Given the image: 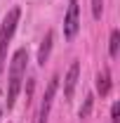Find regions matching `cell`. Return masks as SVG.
<instances>
[{
  "label": "cell",
  "instance_id": "obj_1",
  "mask_svg": "<svg viewBox=\"0 0 120 123\" xmlns=\"http://www.w3.org/2000/svg\"><path fill=\"white\" fill-rule=\"evenodd\" d=\"M26 64H28V52L21 47L12 55V64H10V80H7V109L14 107L16 95L21 90V83L26 76Z\"/></svg>",
  "mask_w": 120,
  "mask_h": 123
},
{
  "label": "cell",
  "instance_id": "obj_2",
  "mask_svg": "<svg viewBox=\"0 0 120 123\" xmlns=\"http://www.w3.org/2000/svg\"><path fill=\"white\" fill-rule=\"evenodd\" d=\"M19 17H21V10H19V7H12V10L5 14L2 24H0V71H2L5 57H7V45H10V40H12V36H14V31H16Z\"/></svg>",
  "mask_w": 120,
  "mask_h": 123
},
{
  "label": "cell",
  "instance_id": "obj_3",
  "mask_svg": "<svg viewBox=\"0 0 120 123\" xmlns=\"http://www.w3.org/2000/svg\"><path fill=\"white\" fill-rule=\"evenodd\" d=\"M78 29H80V7H78V0H68V10L64 17V38L73 40Z\"/></svg>",
  "mask_w": 120,
  "mask_h": 123
},
{
  "label": "cell",
  "instance_id": "obj_4",
  "mask_svg": "<svg viewBox=\"0 0 120 123\" xmlns=\"http://www.w3.org/2000/svg\"><path fill=\"white\" fill-rule=\"evenodd\" d=\"M57 85H59V76H54L47 83L45 97H43V104H40V114H38V123H47V118H49V109H52V99H54Z\"/></svg>",
  "mask_w": 120,
  "mask_h": 123
},
{
  "label": "cell",
  "instance_id": "obj_5",
  "mask_svg": "<svg viewBox=\"0 0 120 123\" xmlns=\"http://www.w3.org/2000/svg\"><path fill=\"white\" fill-rule=\"evenodd\" d=\"M78 76H80V62H73L71 66H68V74L64 78V97L66 99H71L75 92V85H78Z\"/></svg>",
  "mask_w": 120,
  "mask_h": 123
},
{
  "label": "cell",
  "instance_id": "obj_6",
  "mask_svg": "<svg viewBox=\"0 0 120 123\" xmlns=\"http://www.w3.org/2000/svg\"><path fill=\"white\" fill-rule=\"evenodd\" d=\"M52 40H54V33H52V31H47V36L43 38V43H40V47H38V64H40V66H45L47 57H49V50H52Z\"/></svg>",
  "mask_w": 120,
  "mask_h": 123
},
{
  "label": "cell",
  "instance_id": "obj_7",
  "mask_svg": "<svg viewBox=\"0 0 120 123\" xmlns=\"http://www.w3.org/2000/svg\"><path fill=\"white\" fill-rule=\"evenodd\" d=\"M111 85H113V80H111V71L104 69V71H99V76H97V92L106 97L108 92H111Z\"/></svg>",
  "mask_w": 120,
  "mask_h": 123
},
{
  "label": "cell",
  "instance_id": "obj_8",
  "mask_svg": "<svg viewBox=\"0 0 120 123\" xmlns=\"http://www.w3.org/2000/svg\"><path fill=\"white\" fill-rule=\"evenodd\" d=\"M118 50H120V31L113 29L111 31V40H108V55L115 59L118 57Z\"/></svg>",
  "mask_w": 120,
  "mask_h": 123
},
{
  "label": "cell",
  "instance_id": "obj_9",
  "mask_svg": "<svg viewBox=\"0 0 120 123\" xmlns=\"http://www.w3.org/2000/svg\"><path fill=\"white\" fill-rule=\"evenodd\" d=\"M92 107H94V95H87V97H85V104H82V107H80V111H78V116L85 121V118L92 114Z\"/></svg>",
  "mask_w": 120,
  "mask_h": 123
},
{
  "label": "cell",
  "instance_id": "obj_10",
  "mask_svg": "<svg viewBox=\"0 0 120 123\" xmlns=\"http://www.w3.org/2000/svg\"><path fill=\"white\" fill-rule=\"evenodd\" d=\"M101 12H104V0H92V17L101 19Z\"/></svg>",
  "mask_w": 120,
  "mask_h": 123
},
{
  "label": "cell",
  "instance_id": "obj_11",
  "mask_svg": "<svg viewBox=\"0 0 120 123\" xmlns=\"http://www.w3.org/2000/svg\"><path fill=\"white\" fill-rule=\"evenodd\" d=\"M111 123H120V104L118 102L111 107Z\"/></svg>",
  "mask_w": 120,
  "mask_h": 123
}]
</instances>
